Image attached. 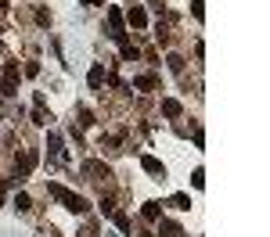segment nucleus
<instances>
[{
    "instance_id": "f257e3e1",
    "label": "nucleus",
    "mask_w": 270,
    "mask_h": 237,
    "mask_svg": "<svg viewBox=\"0 0 270 237\" xmlns=\"http://www.w3.org/2000/svg\"><path fill=\"white\" fill-rule=\"evenodd\" d=\"M47 194L51 198H58V202L65 205V208H69V212H76V216H83V212H87V198H79V194H72V190H65L61 184H47Z\"/></svg>"
},
{
    "instance_id": "f03ea898",
    "label": "nucleus",
    "mask_w": 270,
    "mask_h": 237,
    "mask_svg": "<svg viewBox=\"0 0 270 237\" xmlns=\"http://www.w3.org/2000/svg\"><path fill=\"white\" fill-rule=\"evenodd\" d=\"M0 94L4 97L18 94V61H4V72H0Z\"/></svg>"
},
{
    "instance_id": "7ed1b4c3",
    "label": "nucleus",
    "mask_w": 270,
    "mask_h": 237,
    "mask_svg": "<svg viewBox=\"0 0 270 237\" xmlns=\"http://www.w3.org/2000/svg\"><path fill=\"white\" fill-rule=\"evenodd\" d=\"M108 36L123 43L126 40V25H123V11L119 7H108Z\"/></svg>"
},
{
    "instance_id": "20e7f679",
    "label": "nucleus",
    "mask_w": 270,
    "mask_h": 237,
    "mask_svg": "<svg viewBox=\"0 0 270 237\" xmlns=\"http://www.w3.org/2000/svg\"><path fill=\"white\" fill-rule=\"evenodd\" d=\"M33 166H36V151H25L22 158H15V184H22V180H29Z\"/></svg>"
},
{
    "instance_id": "39448f33",
    "label": "nucleus",
    "mask_w": 270,
    "mask_h": 237,
    "mask_svg": "<svg viewBox=\"0 0 270 237\" xmlns=\"http://www.w3.org/2000/svg\"><path fill=\"white\" fill-rule=\"evenodd\" d=\"M126 22L134 25V29H144V25H148V15H144V7H130V11H126Z\"/></svg>"
},
{
    "instance_id": "423d86ee",
    "label": "nucleus",
    "mask_w": 270,
    "mask_h": 237,
    "mask_svg": "<svg viewBox=\"0 0 270 237\" xmlns=\"http://www.w3.org/2000/svg\"><path fill=\"white\" fill-rule=\"evenodd\" d=\"M83 172H90V180H108V176H112L108 166H101V162H87V166H83Z\"/></svg>"
},
{
    "instance_id": "0eeeda50",
    "label": "nucleus",
    "mask_w": 270,
    "mask_h": 237,
    "mask_svg": "<svg viewBox=\"0 0 270 237\" xmlns=\"http://www.w3.org/2000/svg\"><path fill=\"white\" fill-rule=\"evenodd\" d=\"M141 216H144L148 223H159V220H162V205H159V202H148V205L141 208Z\"/></svg>"
},
{
    "instance_id": "6e6552de",
    "label": "nucleus",
    "mask_w": 270,
    "mask_h": 237,
    "mask_svg": "<svg viewBox=\"0 0 270 237\" xmlns=\"http://www.w3.org/2000/svg\"><path fill=\"white\" fill-rule=\"evenodd\" d=\"M141 166H144V172H155V176H166V166L159 158H152V154H144L141 158Z\"/></svg>"
},
{
    "instance_id": "1a4fd4ad",
    "label": "nucleus",
    "mask_w": 270,
    "mask_h": 237,
    "mask_svg": "<svg viewBox=\"0 0 270 237\" xmlns=\"http://www.w3.org/2000/svg\"><path fill=\"white\" fill-rule=\"evenodd\" d=\"M47 151L54 154V158H65V148H61V136L58 133H47Z\"/></svg>"
},
{
    "instance_id": "9d476101",
    "label": "nucleus",
    "mask_w": 270,
    "mask_h": 237,
    "mask_svg": "<svg viewBox=\"0 0 270 237\" xmlns=\"http://www.w3.org/2000/svg\"><path fill=\"white\" fill-rule=\"evenodd\" d=\"M180 112H184V108H180V101H173V97H166V101H162V115H170V118H176Z\"/></svg>"
},
{
    "instance_id": "9b49d317",
    "label": "nucleus",
    "mask_w": 270,
    "mask_h": 237,
    "mask_svg": "<svg viewBox=\"0 0 270 237\" xmlns=\"http://www.w3.org/2000/svg\"><path fill=\"white\" fill-rule=\"evenodd\" d=\"M87 79H90V90H97V86H101V79H105V65H94Z\"/></svg>"
},
{
    "instance_id": "f8f14e48",
    "label": "nucleus",
    "mask_w": 270,
    "mask_h": 237,
    "mask_svg": "<svg viewBox=\"0 0 270 237\" xmlns=\"http://www.w3.org/2000/svg\"><path fill=\"white\" fill-rule=\"evenodd\" d=\"M134 86H137V90H155V86H159V79H155V76H137Z\"/></svg>"
},
{
    "instance_id": "ddd939ff",
    "label": "nucleus",
    "mask_w": 270,
    "mask_h": 237,
    "mask_svg": "<svg viewBox=\"0 0 270 237\" xmlns=\"http://www.w3.org/2000/svg\"><path fill=\"white\" fill-rule=\"evenodd\" d=\"M119 47H123V61H137V58H141V51H137L134 43H126V40H123Z\"/></svg>"
},
{
    "instance_id": "4468645a",
    "label": "nucleus",
    "mask_w": 270,
    "mask_h": 237,
    "mask_svg": "<svg viewBox=\"0 0 270 237\" xmlns=\"http://www.w3.org/2000/svg\"><path fill=\"white\" fill-rule=\"evenodd\" d=\"M170 205H173V208H191V198H188V194H173Z\"/></svg>"
},
{
    "instance_id": "2eb2a0df",
    "label": "nucleus",
    "mask_w": 270,
    "mask_h": 237,
    "mask_svg": "<svg viewBox=\"0 0 270 237\" xmlns=\"http://www.w3.org/2000/svg\"><path fill=\"white\" fill-rule=\"evenodd\" d=\"M166 61H170V68H173V72H184V58H180V54H170Z\"/></svg>"
},
{
    "instance_id": "dca6fc26",
    "label": "nucleus",
    "mask_w": 270,
    "mask_h": 237,
    "mask_svg": "<svg viewBox=\"0 0 270 237\" xmlns=\"http://www.w3.org/2000/svg\"><path fill=\"white\" fill-rule=\"evenodd\" d=\"M101 212H105V216H112V212H116V202H112V198H101Z\"/></svg>"
},
{
    "instance_id": "f3484780",
    "label": "nucleus",
    "mask_w": 270,
    "mask_h": 237,
    "mask_svg": "<svg viewBox=\"0 0 270 237\" xmlns=\"http://www.w3.org/2000/svg\"><path fill=\"white\" fill-rule=\"evenodd\" d=\"M112 216H116V226H119V230H123V234H126V230H130V220H126V216H123V212H112Z\"/></svg>"
},
{
    "instance_id": "a211bd4d",
    "label": "nucleus",
    "mask_w": 270,
    "mask_h": 237,
    "mask_svg": "<svg viewBox=\"0 0 270 237\" xmlns=\"http://www.w3.org/2000/svg\"><path fill=\"white\" fill-rule=\"evenodd\" d=\"M173 234H180V226H176V223H170V220H166V223H162V237H173Z\"/></svg>"
},
{
    "instance_id": "6ab92c4d",
    "label": "nucleus",
    "mask_w": 270,
    "mask_h": 237,
    "mask_svg": "<svg viewBox=\"0 0 270 237\" xmlns=\"http://www.w3.org/2000/svg\"><path fill=\"white\" fill-rule=\"evenodd\" d=\"M191 184H194V187H202V184H206V172L194 169V172H191Z\"/></svg>"
},
{
    "instance_id": "aec40b11",
    "label": "nucleus",
    "mask_w": 270,
    "mask_h": 237,
    "mask_svg": "<svg viewBox=\"0 0 270 237\" xmlns=\"http://www.w3.org/2000/svg\"><path fill=\"white\" fill-rule=\"evenodd\" d=\"M15 205H18V212H25V208H29L33 202H29V198H25V194H18V198H15Z\"/></svg>"
},
{
    "instance_id": "412c9836",
    "label": "nucleus",
    "mask_w": 270,
    "mask_h": 237,
    "mask_svg": "<svg viewBox=\"0 0 270 237\" xmlns=\"http://www.w3.org/2000/svg\"><path fill=\"white\" fill-rule=\"evenodd\" d=\"M191 15H194V18H202V15H206V7H202V0H194V4H191Z\"/></svg>"
},
{
    "instance_id": "4be33fe9",
    "label": "nucleus",
    "mask_w": 270,
    "mask_h": 237,
    "mask_svg": "<svg viewBox=\"0 0 270 237\" xmlns=\"http://www.w3.org/2000/svg\"><path fill=\"white\" fill-rule=\"evenodd\" d=\"M33 122H36V126H43V122H47V115H43V108H36V112H33Z\"/></svg>"
},
{
    "instance_id": "5701e85b",
    "label": "nucleus",
    "mask_w": 270,
    "mask_h": 237,
    "mask_svg": "<svg viewBox=\"0 0 270 237\" xmlns=\"http://www.w3.org/2000/svg\"><path fill=\"white\" fill-rule=\"evenodd\" d=\"M79 122H83V126H90V122H94V115H90L87 108H79Z\"/></svg>"
},
{
    "instance_id": "b1692460",
    "label": "nucleus",
    "mask_w": 270,
    "mask_h": 237,
    "mask_svg": "<svg viewBox=\"0 0 270 237\" xmlns=\"http://www.w3.org/2000/svg\"><path fill=\"white\" fill-rule=\"evenodd\" d=\"M83 4H105V0H83Z\"/></svg>"
},
{
    "instance_id": "393cba45",
    "label": "nucleus",
    "mask_w": 270,
    "mask_h": 237,
    "mask_svg": "<svg viewBox=\"0 0 270 237\" xmlns=\"http://www.w3.org/2000/svg\"><path fill=\"white\" fill-rule=\"evenodd\" d=\"M0 11H7V0H0Z\"/></svg>"
},
{
    "instance_id": "a878e982",
    "label": "nucleus",
    "mask_w": 270,
    "mask_h": 237,
    "mask_svg": "<svg viewBox=\"0 0 270 237\" xmlns=\"http://www.w3.org/2000/svg\"><path fill=\"white\" fill-rule=\"evenodd\" d=\"M4 187H7V184H4V180H0V194H4Z\"/></svg>"
}]
</instances>
